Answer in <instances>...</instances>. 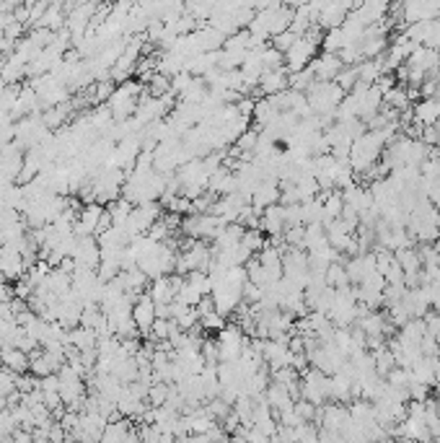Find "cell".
<instances>
[{"instance_id":"6da1fadb","label":"cell","mask_w":440,"mask_h":443,"mask_svg":"<svg viewBox=\"0 0 440 443\" xmlns=\"http://www.w3.org/2000/svg\"><path fill=\"white\" fill-rule=\"evenodd\" d=\"M140 83L137 80H125V83H119L117 91L112 94L109 98V114L112 119H119V122H127L130 117H135L137 112V101H140Z\"/></svg>"},{"instance_id":"7a4b0ae2","label":"cell","mask_w":440,"mask_h":443,"mask_svg":"<svg viewBox=\"0 0 440 443\" xmlns=\"http://www.w3.org/2000/svg\"><path fill=\"white\" fill-rule=\"evenodd\" d=\"M308 68H311L316 83H334L337 76L344 70V65H342V60H340V55L322 52V55H316V58H313V62L308 65Z\"/></svg>"},{"instance_id":"3957f363","label":"cell","mask_w":440,"mask_h":443,"mask_svg":"<svg viewBox=\"0 0 440 443\" xmlns=\"http://www.w3.org/2000/svg\"><path fill=\"white\" fill-rule=\"evenodd\" d=\"M26 262H24V257H21L19 249H13V246H0V275L6 283H16L21 277L26 275Z\"/></svg>"},{"instance_id":"277c9868","label":"cell","mask_w":440,"mask_h":443,"mask_svg":"<svg viewBox=\"0 0 440 443\" xmlns=\"http://www.w3.org/2000/svg\"><path fill=\"white\" fill-rule=\"evenodd\" d=\"M156 304H153V298L148 293L137 295L135 304H132V322H135L137 332L140 335H146V332H150L153 329V324H156Z\"/></svg>"},{"instance_id":"5b68a950","label":"cell","mask_w":440,"mask_h":443,"mask_svg":"<svg viewBox=\"0 0 440 443\" xmlns=\"http://www.w3.org/2000/svg\"><path fill=\"white\" fill-rule=\"evenodd\" d=\"M352 8H355V6H350V3H324L322 13H319V19H316V26L322 31L340 29Z\"/></svg>"},{"instance_id":"8992f818","label":"cell","mask_w":440,"mask_h":443,"mask_svg":"<svg viewBox=\"0 0 440 443\" xmlns=\"http://www.w3.org/2000/svg\"><path fill=\"white\" fill-rule=\"evenodd\" d=\"M272 205H280V184L274 179H262L259 187L254 189V195H252V207L262 216L264 210Z\"/></svg>"},{"instance_id":"52a82bcc","label":"cell","mask_w":440,"mask_h":443,"mask_svg":"<svg viewBox=\"0 0 440 443\" xmlns=\"http://www.w3.org/2000/svg\"><path fill=\"white\" fill-rule=\"evenodd\" d=\"M440 119V98H422L412 104V122L420 128H435Z\"/></svg>"},{"instance_id":"ba28073f","label":"cell","mask_w":440,"mask_h":443,"mask_svg":"<svg viewBox=\"0 0 440 443\" xmlns=\"http://www.w3.org/2000/svg\"><path fill=\"white\" fill-rule=\"evenodd\" d=\"M288 70H264L262 78H259V94H264V98H272L277 96V94H283V91H288Z\"/></svg>"},{"instance_id":"9c48e42d","label":"cell","mask_w":440,"mask_h":443,"mask_svg":"<svg viewBox=\"0 0 440 443\" xmlns=\"http://www.w3.org/2000/svg\"><path fill=\"white\" fill-rule=\"evenodd\" d=\"M259 231L270 234V236H283L285 234V207L272 205L267 207L259 218Z\"/></svg>"},{"instance_id":"30bf717a","label":"cell","mask_w":440,"mask_h":443,"mask_svg":"<svg viewBox=\"0 0 440 443\" xmlns=\"http://www.w3.org/2000/svg\"><path fill=\"white\" fill-rule=\"evenodd\" d=\"M0 363H3V368H8L10 374L16 376H24L26 371H29V355L21 353V350H16V347H3L0 350Z\"/></svg>"},{"instance_id":"8fae6325","label":"cell","mask_w":440,"mask_h":443,"mask_svg":"<svg viewBox=\"0 0 440 443\" xmlns=\"http://www.w3.org/2000/svg\"><path fill=\"white\" fill-rule=\"evenodd\" d=\"M132 435V428H130L127 420H109L107 431H104V438L101 443H125Z\"/></svg>"},{"instance_id":"7c38bea8","label":"cell","mask_w":440,"mask_h":443,"mask_svg":"<svg viewBox=\"0 0 440 443\" xmlns=\"http://www.w3.org/2000/svg\"><path fill=\"white\" fill-rule=\"evenodd\" d=\"M326 286L334 288V290H344V288H350V280H347V270H344V265H340V262L329 265V270H326Z\"/></svg>"},{"instance_id":"4fadbf2b","label":"cell","mask_w":440,"mask_h":443,"mask_svg":"<svg viewBox=\"0 0 440 443\" xmlns=\"http://www.w3.org/2000/svg\"><path fill=\"white\" fill-rule=\"evenodd\" d=\"M295 42H298V34H293V31L288 29V31H283V34H277V37H272V44H270V47L277 49L280 55H288V52L293 49Z\"/></svg>"},{"instance_id":"5bb4252c","label":"cell","mask_w":440,"mask_h":443,"mask_svg":"<svg viewBox=\"0 0 440 443\" xmlns=\"http://www.w3.org/2000/svg\"><path fill=\"white\" fill-rule=\"evenodd\" d=\"M168 397H171L168 384H153L150 386V392H148V399H150L153 407H164V404L168 402Z\"/></svg>"},{"instance_id":"9a60e30c","label":"cell","mask_w":440,"mask_h":443,"mask_svg":"<svg viewBox=\"0 0 440 443\" xmlns=\"http://www.w3.org/2000/svg\"><path fill=\"white\" fill-rule=\"evenodd\" d=\"M200 327L202 329H207V332H223L225 329V316H220L218 311H213V314H207L200 319Z\"/></svg>"},{"instance_id":"2e32d148","label":"cell","mask_w":440,"mask_h":443,"mask_svg":"<svg viewBox=\"0 0 440 443\" xmlns=\"http://www.w3.org/2000/svg\"><path fill=\"white\" fill-rule=\"evenodd\" d=\"M422 322H425V332H428L430 337L440 335V314L438 311H428V314L422 316Z\"/></svg>"},{"instance_id":"e0dca14e","label":"cell","mask_w":440,"mask_h":443,"mask_svg":"<svg viewBox=\"0 0 440 443\" xmlns=\"http://www.w3.org/2000/svg\"><path fill=\"white\" fill-rule=\"evenodd\" d=\"M80 443H96V441H80Z\"/></svg>"},{"instance_id":"ac0fdd59","label":"cell","mask_w":440,"mask_h":443,"mask_svg":"<svg viewBox=\"0 0 440 443\" xmlns=\"http://www.w3.org/2000/svg\"><path fill=\"white\" fill-rule=\"evenodd\" d=\"M0 283H6V280H3V275H0Z\"/></svg>"},{"instance_id":"d6986e66","label":"cell","mask_w":440,"mask_h":443,"mask_svg":"<svg viewBox=\"0 0 440 443\" xmlns=\"http://www.w3.org/2000/svg\"><path fill=\"white\" fill-rule=\"evenodd\" d=\"M0 371H3V363H0Z\"/></svg>"}]
</instances>
